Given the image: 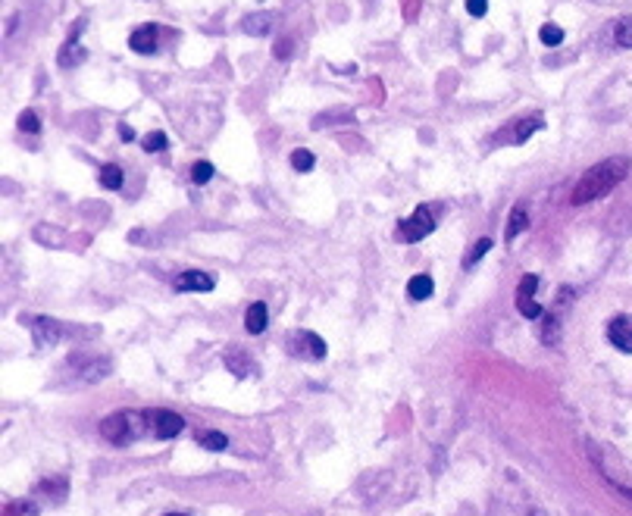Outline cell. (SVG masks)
<instances>
[{
  "mask_svg": "<svg viewBox=\"0 0 632 516\" xmlns=\"http://www.w3.org/2000/svg\"><path fill=\"white\" fill-rule=\"evenodd\" d=\"M313 163H316V157H313L307 147L291 150V166H295L297 172H310V169H313Z\"/></svg>",
  "mask_w": 632,
  "mask_h": 516,
  "instance_id": "cell-23",
  "label": "cell"
},
{
  "mask_svg": "<svg viewBox=\"0 0 632 516\" xmlns=\"http://www.w3.org/2000/svg\"><path fill=\"white\" fill-rule=\"evenodd\" d=\"M432 232H436V216H432L429 206H416L414 216H407L398 226V238L404 244H416V241H423V238L432 235Z\"/></svg>",
  "mask_w": 632,
  "mask_h": 516,
  "instance_id": "cell-2",
  "label": "cell"
},
{
  "mask_svg": "<svg viewBox=\"0 0 632 516\" xmlns=\"http://www.w3.org/2000/svg\"><path fill=\"white\" fill-rule=\"evenodd\" d=\"M223 363H226V367L235 372V376H248L251 367H254V360H251V357H244L241 351H226Z\"/></svg>",
  "mask_w": 632,
  "mask_h": 516,
  "instance_id": "cell-16",
  "label": "cell"
},
{
  "mask_svg": "<svg viewBox=\"0 0 632 516\" xmlns=\"http://www.w3.org/2000/svg\"><path fill=\"white\" fill-rule=\"evenodd\" d=\"M4 516H38V504L35 501H13L10 507H6V513Z\"/></svg>",
  "mask_w": 632,
  "mask_h": 516,
  "instance_id": "cell-26",
  "label": "cell"
},
{
  "mask_svg": "<svg viewBox=\"0 0 632 516\" xmlns=\"http://www.w3.org/2000/svg\"><path fill=\"white\" fill-rule=\"evenodd\" d=\"M291 47H295V41H291V38H282L279 47H273V53H275V57H279V60H285L288 53H291Z\"/></svg>",
  "mask_w": 632,
  "mask_h": 516,
  "instance_id": "cell-29",
  "label": "cell"
},
{
  "mask_svg": "<svg viewBox=\"0 0 632 516\" xmlns=\"http://www.w3.org/2000/svg\"><path fill=\"white\" fill-rule=\"evenodd\" d=\"M535 288H539V275L529 273L520 279L517 285V310L520 316H526V320H542L544 316V307L535 300Z\"/></svg>",
  "mask_w": 632,
  "mask_h": 516,
  "instance_id": "cell-3",
  "label": "cell"
},
{
  "mask_svg": "<svg viewBox=\"0 0 632 516\" xmlns=\"http://www.w3.org/2000/svg\"><path fill=\"white\" fill-rule=\"evenodd\" d=\"M613 41H617V47H632V16H623L613 26Z\"/></svg>",
  "mask_w": 632,
  "mask_h": 516,
  "instance_id": "cell-21",
  "label": "cell"
},
{
  "mask_svg": "<svg viewBox=\"0 0 632 516\" xmlns=\"http://www.w3.org/2000/svg\"><path fill=\"white\" fill-rule=\"evenodd\" d=\"M147 426L154 428L157 438H176L181 428H185V419L172 410H151L147 413Z\"/></svg>",
  "mask_w": 632,
  "mask_h": 516,
  "instance_id": "cell-8",
  "label": "cell"
},
{
  "mask_svg": "<svg viewBox=\"0 0 632 516\" xmlns=\"http://www.w3.org/2000/svg\"><path fill=\"white\" fill-rule=\"evenodd\" d=\"M197 441H201V448H207V451H226L228 448V438L223 432H197Z\"/></svg>",
  "mask_w": 632,
  "mask_h": 516,
  "instance_id": "cell-22",
  "label": "cell"
},
{
  "mask_svg": "<svg viewBox=\"0 0 632 516\" xmlns=\"http://www.w3.org/2000/svg\"><path fill=\"white\" fill-rule=\"evenodd\" d=\"M492 244H495L492 238H479L476 244H470V251L463 253V269H473V266H476V260L485 257V253L492 251Z\"/></svg>",
  "mask_w": 632,
  "mask_h": 516,
  "instance_id": "cell-17",
  "label": "cell"
},
{
  "mask_svg": "<svg viewBox=\"0 0 632 516\" xmlns=\"http://www.w3.org/2000/svg\"><path fill=\"white\" fill-rule=\"evenodd\" d=\"M213 279L210 273H201V269H185V273L176 275V291H191V295H204V291H213Z\"/></svg>",
  "mask_w": 632,
  "mask_h": 516,
  "instance_id": "cell-9",
  "label": "cell"
},
{
  "mask_svg": "<svg viewBox=\"0 0 632 516\" xmlns=\"http://www.w3.org/2000/svg\"><path fill=\"white\" fill-rule=\"evenodd\" d=\"M22 325H28L31 338H35L38 344H57V341L63 338V325L57 320H51V316L28 313V316H22Z\"/></svg>",
  "mask_w": 632,
  "mask_h": 516,
  "instance_id": "cell-5",
  "label": "cell"
},
{
  "mask_svg": "<svg viewBox=\"0 0 632 516\" xmlns=\"http://www.w3.org/2000/svg\"><path fill=\"white\" fill-rule=\"evenodd\" d=\"M100 185L110 188V191H120L122 188V169L116 163H107L100 166Z\"/></svg>",
  "mask_w": 632,
  "mask_h": 516,
  "instance_id": "cell-18",
  "label": "cell"
},
{
  "mask_svg": "<svg viewBox=\"0 0 632 516\" xmlns=\"http://www.w3.org/2000/svg\"><path fill=\"white\" fill-rule=\"evenodd\" d=\"M416 6H420V0H407V19H414V16H416Z\"/></svg>",
  "mask_w": 632,
  "mask_h": 516,
  "instance_id": "cell-31",
  "label": "cell"
},
{
  "mask_svg": "<svg viewBox=\"0 0 632 516\" xmlns=\"http://www.w3.org/2000/svg\"><path fill=\"white\" fill-rule=\"evenodd\" d=\"M19 129L28 132V135H38V132H41V122H38L35 110H22V113H19Z\"/></svg>",
  "mask_w": 632,
  "mask_h": 516,
  "instance_id": "cell-27",
  "label": "cell"
},
{
  "mask_svg": "<svg viewBox=\"0 0 632 516\" xmlns=\"http://www.w3.org/2000/svg\"><path fill=\"white\" fill-rule=\"evenodd\" d=\"M526 226H529L526 204H513V210H510V216H507V228H504V238H507V241H513L517 235L526 232Z\"/></svg>",
  "mask_w": 632,
  "mask_h": 516,
  "instance_id": "cell-13",
  "label": "cell"
},
{
  "mask_svg": "<svg viewBox=\"0 0 632 516\" xmlns=\"http://www.w3.org/2000/svg\"><path fill=\"white\" fill-rule=\"evenodd\" d=\"M166 516H185V513H166Z\"/></svg>",
  "mask_w": 632,
  "mask_h": 516,
  "instance_id": "cell-32",
  "label": "cell"
},
{
  "mask_svg": "<svg viewBox=\"0 0 632 516\" xmlns=\"http://www.w3.org/2000/svg\"><path fill=\"white\" fill-rule=\"evenodd\" d=\"M539 41L544 47H557L560 41H564V28L554 26V22H544V26L539 28Z\"/></svg>",
  "mask_w": 632,
  "mask_h": 516,
  "instance_id": "cell-20",
  "label": "cell"
},
{
  "mask_svg": "<svg viewBox=\"0 0 632 516\" xmlns=\"http://www.w3.org/2000/svg\"><path fill=\"white\" fill-rule=\"evenodd\" d=\"M266 322H270V310H266L263 300L251 304V307H248V313H244V329H248L251 335H260V332L266 329Z\"/></svg>",
  "mask_w": 632,
  "mask_h": 516,
  "instance_id": "cell-12",
  "label": "cell"
},
{
  "mask_svg": "<svg viewBox=\"0 0 632 516\" xmlns=\"http://www.w3.org/2000/svg\"><path fill=\"white\" fill-rule=\"evenodd\" d=\"M557 338H560V316H554V310H551L542 325V341L544 344H557Z\"/></svg>",
  "mask_w": 632,
  "mask_h": 516,
  "instance_id": "cell-19",
  "label": "cell"
},
{
  "mask_svg": "<svg viewBox=\"0 0 632 516\" xmlns=\"http://www.w3.org/2000/svg\"><path fill=\"white\" fill-rule=\"evenodd\" d=\"M210 179H213V163L197 160V163L191 166V181H194V185H207Z\"/></svg>",
  "mask_w": 632,
  "mask_h": 516,
  "instance_id": "cell-25",
  "label": "cell"
},
{
  "mask_svg": "<svg viewBox=\"0 0 632 516\" xmlns=\"http://www.w3.org/2000/svg\"><path fill=\"white\" fill-rule=\"evenodd\" d=\"M288 351L295 357H307V360H322L326 357V341L316 332H295L288 338Z\"/></svg>",
  "mask_w": 632,
  "mask_h": 516,
  "instance_id": "cell-7",
  "label": "cell"
},
{
  "mask_svg": "<svg viewBox=\"0 0 632 516\" xmlns=\"http://www.w3.org/2000/svg\"><path fill=\"white\" fill-rule=\"evenodd\" d=\"M166 144H169V138H166L163 132H151L141 138V147H144L147 154H160V150H166Z\"/></svg>",
  "mask_w": 632,
  "mask_h": 516,
  "instance_id": "cell-24",
  "label": "cell"
},
{
  "mask_svg": "<svg viewBox=\"0 0 632 516\" xmlns=\"http://www.w3.org/2000/svg\"><path fill=\"white\" fill-rule=\"evenodd\" d=\"M467 13L476 16V19H482V16L488 13V0H467Z\"/></svg>",
  "mask_w": 632,
  "mask_h": 516,
  "instance_id": "cell-28",
  "label": "cell"
},
{
  "mask_svg": "<svg viewBox=\"0 0 632 516\" xmlns=\"http://www.w3.org/2000/svg\"><path fill=\"white\" fill-rule=\"evenodd\" d=\"M544 129V116L542 113H523L517 116L513 122L504 129V138H507V144H526L529 138H532L535 132Z\"/></svg>",
  "mask_w": 632,
  "mask_h": 516,
  "instance_id": "cell-4",
  "label": "cell"
},
{
  "mask_svg": "<svg viewBox=\"0 0 632 516\" xmlns=\"http://www.w3.org/2000/svg\"><path fill=\"white\" fill-rule=\"evenodd\" d=\"M407 291H410V298H414V300H429L432 291H436V282H432V275L420 273V275H414V279L407 282Z\"/></svg>",
  "mask_w": 632,
  "mask_h": 516,
  "instance_id": "cell-15",
  "label": "cell"
},
{
  "mask_svg": "<svg viewBox=\"0 0 632 516\" xmlns=\"http://www.w3.org/2000/svg\"><path fill=\"white\" fill-rule=\"evenodd\" d=\"M273 26H275V16L273 13H254V16H248V19L241 22V31L263 38V35H270V31H273Z\"/></svg>",
  "mask_w": 632,
  "mask_h": 516,
  "instance_id": "cell-14",
  "label": "cell"
},
{
  "mask_svg": "<svg viewBox=\"0 0 632 516\" xmlns=\"http://www.w3.org/2000/svg\"><path fill=\"white\" fill-rule=\"evenodd\" d=\"M607 341H611L617 351L632 354V320L629 316H613L607 325Z\"/></svg>",
  "mask_w": 632,
  "mask_h": 516,
  "instance_id": "cell-10",
  "label": "cell"
},
{
  "mask_svg": "<svg viewBox=\"0 0 632 516\" xmlns=\"http://www.w3.org/2000/svg\"><path fill=\"white\" fill-rule=\"evenodd\" d=\"M157 35H160V31H157V26H151V22H147V26H138L129 38V47L135 53H154L157 51Z\"/></svg>",
  "mask_w": 632,
  "mask_h": 516,
  "instance_id": "cell-11",
  "label": "cell"
},
{
  "mask_svg": "<svg viewBox=\"0 0 632 516\" xmlns=\"http://www.w3.org/2000/svg\"><path fill=\"white\" fill-rule=\"evenodd\" d=\"M120 135H122L125 141H132V138H135V129H132V125H125V122H122V125H120Z\"/></svg>",
  "mask_w": 632,
  "mask_h": 516,
  "instance_id": "cell-30",
  "label": "cell"
},
{
  "mask_svg": "<svg viewBox=\"0 0 632 516\" xmlns=\"http://www.w3.org/2000/svg\"><path fill=\"white\" fill-rule=\"evenodd\" d=\"M132 416H135V413H129V410L110 413L107 419H100V435L113 444H125L132 438Z\"/></svg>",
  "mask_w": 632,
  "mask_h": 516,
  "instance_id": "cell-6",
  "label": "cell"
},
{
  "mask_svg": "<svg viewBox=\"0 0 632 516\" xmlns=\"http://www.w3.org/2000/svg\"><path fill=\"white\" fill-rule=\"evenodd\" d=\"M629 157H607V160L589 166L586 172H582V179L576 181L573 194H570V204L576 206H586L591 201H598V197L611 194L613 188L620 185L623 179L629 176Z\"/></svg>",
  "mask_w": 632,
  "mask_h": 516,
  "instance_id": "cell-1",
  "label": "cell"
}]
</instances>
